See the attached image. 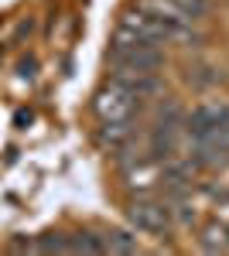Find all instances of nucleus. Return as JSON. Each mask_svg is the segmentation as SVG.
Segmentation results:
<instances>
[{"mask_svg": "<svg viewBox=\"0 0 229 256\" xmlns=\"http://www.w3.org/2000/svg\"><path fill=\"white\" fill-rule=\"evenodd\" d=\"M35 250L38 253H69V236L65 232H45Z\"/></svg>", "mask_w": 229, "mask_h": 256, "instance_id": "nucleus-11", "label": "nucleus"}, {"mask_svg": "<svg viewBox=\"0 0 229 256\" xmlns=\"http://www.w3.org/2000/svg\"><path fill=\"white\" fill-rule=\"evenodd\" d=\"M174 4H178L191 20H195V18H205V14L212 10V0H174Z\"/></svg>", "mask_w": 229, "mask_h": 256, "instance_id": "nucleus-12", "label": "nucleus"}, {"mask_svg": "<svg viewBox=\"0 0 229 256\" xmlns=\"http://www.w3.org/2000/svg\"><path fill=\"white\" fill-rule=\"evenodd\" d=\"M127 222L137 232H147V236H168L174 226L168 202H157V198H147V195H137L127 205Z\"/></svg>", "mask_w": 229, "mask_h": 256, "instance_id": "nucleus-3", "label": "nucleus"}, {"mask_svg": "<svg viewBox=\"0 0 229 256\" xmlns=\"http://www.w3.org/2000/svg\"><path fill=\"white\" fill-rule=\"evenodd\" d=\"M69 253H106L103 250V236H96L89 229H79L69 236Z\"/></svg>", "mask_w": 229, "mask_h": 256, "instance_id": "nucleus-10", "label": "nucleus"}, {"mask_svg": "<svg viewBox=\"0 0 229 256\" xmlns=\"http://www.w3.org/2000/svg\"><path fill=\"white\" fill-rule=\"evenodd\" d=\"M198 246L205 253H229V229L226 226H205L198 236Z\"/></svg>", "mask_w": 229, "mask_h": 256, "instance_id": "nucleus-9", "label": "nucleus"}, {"mask_svg": "<svg viewBox=\"0 0 229 256\" xmlns=\"http://www.w3.org/2000/svg\"><path fill=\"white\" fill-rule=\"evenodd\" d=\"M226 120H229V102H202V106H195L191 113H185V134H188V137H198V134H205L209 126L226 123Z\"/></svg>", "mask_w": 229, "mask_h": 256, "instance_id": "nucleus-5", "label": "nucleus"}, {"mask_svg": "<svg viewBox=\"0 0 229 256\" xmlns=\"http://www.w3.org/2000/svg\"><path fill=\"white\" fill-rule=\"evenodd\" d=\"M96 140H99L103 147H110V150H120V147L134 144V140H137L134 120H120V123H99V130H96Z\"/></svg>", "mask_w": 229, "mask_h": 256, "instance_id": "nucleus-7", "label": "nucleus"}, {"mask_svg": "<svg viewBox=\"0 0 229 256\" xmlns=\"http://www.w3.org/2000/svg\"><path fill=\"white\" fill-rule=\"evenodd\" d=\"M188 164L195 171H222V168H229V147H215V144H198V140H191Z\"/></svg>", "mask_w": 229, "mask_h": 256, "instance_id": "nucleus-6", "label": "nucleus"}, {"mask_svg": "<svg viewBox=\"0 0 229 256\" xmlns=\"http://www.w3.org/2000/svg\"><path fill=\"white\" fill-rule=\"evenodd\" d=\"M116 31H123V34H130V38H137V41H147V44H157V48H161L164 41H171V28H168L164 20L151 18V14L140 10V7L123 10Z\"/></svg>", "mask_w": 229, "mask_h": 256, "instance_id": "nucleus-4", "label": "nucleus"}, {"mask_svg": "<svg viewBox=\"0 0 229 256\" xmlns=\"http://www.w3.org/2000/svg\"><path fill=\"white\" fill-rule=\"evenodd\" d=\"M144 106V96H137L130 86L116 79H106L93 96V113L99 123H120V120H134Z\"/></svg>", "mask_w": 229, "mask_h": 256, "instance_id": "nucleus-1", "label": "nucleus"}, {"mask_svg": "<svg viewBox=\"0 0 229 256\" xmlns=\"http://www.w3.org/2000/svg\"><path fill=\"white\" fill-rule=\"evenodd\" d=\"M103 250L106 253H140V242L127 229H110V232H103Z\"/></svg>", "mask_w": 229, "mask_h": 256, "instance_id": "nucleus-8", "label": "nucleus"}, {"mask_svg": "<svg viewBox=\"0 0 229 256\" xmlns=\"http://www.w3.org/2000/svg\"><path fill=\"white\" fill-rule=\"evenodd\" d=\"M110 65H127V68H137V72H161L164 68V48L116 31L113 44H110Z\"/></svg>", "mask_w": 229, "mask_h": 256, "instance_id": "nucleus-2", "label": "nucleus"}]
</instances>
